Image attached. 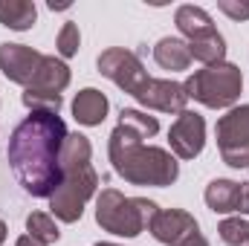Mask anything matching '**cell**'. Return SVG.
<instances>
[{"instance_id": "25", "label": "cell", "mask_w": 249, "mask_h": 246, "mask_svg": "<svg viewBox=\"0 0 249 246\" xmlns=\"http://www.w3.org/2000/svg\"><path fill=\"white\" fill-rule=\"evenodd\" d=\"M180 246H209V241L203 238V232H194V235H188Z\"/></svg>"}, {"instance_id": "12", "label": "cell", "mask_w": 249, "mask_h": 246, "mask_svg": "<svg viewBox=\"0 0 249 246\" xmlns=\"http://www.w3.org/2000/svg\"><path fill=\"white\" fill-rule=\"evenodd\" d=\"M107 110H110V102L102 90L96 87H84L75 93L72 99V119L84 127H96L107 119Z\"/></svg>"}, {"instance_id": "15", "label": "cell", "mask_w": 249, "mask_h": 246, "mask_svg": "<svg viewBox=\"0 0 249 246\" xmlns=\"http://www.w3.org/2000/svg\"><path fill=\"white\" fill-rule=\"evenodd\" d=\"M154 61L160 64L162 70H171V72L188 70V67H191L188 44L183 38H160L157 47H154Z\"/></svg>"}, {"instance_id": "4", "label": "cell", "mask_w": 249, "mask_h": 246, "mask_svg": "<svg viewBox=\"0 0 249 246\" xmlns=\"http://www.w3.org/2000/svg\"><path fill=\"white\" fill-rule=\"evenodd\" d=\"M157 211H160V206L154 200L124 197L116 188H105L96 197V223L116 238H139L151 226Z\"/></svg>"}, {"instance_id": "14", "label": "cell", "mask_w": 249, "mask_h": 246, "mask_svg": "<svg viewBox=\"0 0 249 246\" xmlns=\"http://www.w3.org/2000/svg\"><path fill=\"white\" fill-rule=\"evenodd\" d=\"M238 194H241V183L235 180H212L206 185V206L214 211V214H232L238 211Z\"/></svg>"}, {"instance_id": "21", "label": "cell", "mask_w": 249, "mask_h": 246, "mask_svg": "<svg viewBox=\"0 0 249 246\" xmlns=\"http://www.w3.org/2000/svg\"><path fill=\"white\" fill-rule=\"evenodd\" d=\"M217 235L226 246H247L249 244V220L241 217H226L217 226Z\"/></svg>"}, {"instance_id": "2", "label": "cell", "mask_w": 249, "mask_h": 246, "mask_svg": "<svg viewBox=\"0 0 249 246\" xmlns=\"http://www.w3.org/2000/svg\"><path fill=\"white\" fill-rule=\"evenodd\" d=\"M99 188L93 145L84 133H67L61 148V183L50 194V214L61 223H78L87 200Z\"/></svg>"}, {"instance_id": "16", "label": "cell", "mask_w": 249, "mask_h": 246, "mask_svg": "<svg viewBox=\"0 0 249 246\" xmlns=\"http://www.w3.org/2000/svg\"><path fill=\"white\" fill-rule=\"evenodd\" d=\"M38 20V9L32 0H0V23L15 32L32 29Z\"/></svg>"}, {"instance_id": "13", "label": "cell", "mask_w": 249, "mask_h": 246, "mask_svg": "<svg viewBox=\"0 0 249 246\" xmlns=\"http://www.w3.org/2000/svg\"><path fill=\"white\" fill-rule=\"evenodd\" d=\"M186 44H188V53H191V61H200L206 67L226 61V41L217 32V26L203 32V35H197V38H191V41H186Z\"/></svg>"}, {"instance_id": "29", "label": "cell", "mask_w": 249, "mask_h": 246, "mask_svg": "<svg viewBox=\"0 0 249 246\" xmlns=\"http://www.w3.org/2000/svg\"><path fill=\"white\" fill-rule=\"evenodd\" d=\"M247 168H249V165H247Z\"/></svg>"}, {"instance_id": "9", "label": "cell", "mask_w": 249, "mask_h": 246, "mask_svg": "<svg viewBox=\"0 0 249 246\" xmlns=\"http://www.w3.org/2000/svg\"><path fill=\"white\" fill-rule=\"evenodd\" d=\"M133 99L148 107V110H160V113H183L188 105L186 87L180 81H171V78H154L148 75V81L133 93Z\"/></svg>"}, {"instance_id": "24", "label": "cell", "mask_w": 249, "mask_h": 246, "mask_svg": "<svg viewBox=\"0 0 249 246\" xmlns=\"http://www.w3.org/2000/svg\"><path fill=\"white\" fill-rule=\"evenodd\" d=\"M238 211L249 214V183H241V194H238Z\"/></svg>"}, {"instance_id": "26", "label": "cell", "mask_w": 249, "mask_h": 246, "mask_svg": "<svg viewBox=\"0 0 249 246\" xmlns=\"http://www.w3.org/2000/svg\"><path fill=\"white\" fill-rule=\"evenodd\" d=\"M15 246H44V244H41V241H35L32 235H20V238L15 241Z\"/></svg>"}, {"instance_id": "7", "label": "cell", "mask_w": 249, "mask_h": 246, "mask_svg": "<svg viewBox=\"0 0 249 246\" xmlns=\"http://www.w3.org/2000/svg\"><path fill=\"white\" fill-rule=\"evenodd\" d=\"M99 72L105 75V78H110L116 87H122L127 96H133L145 81H148V72H145V67L139 61V55L136 53H130V50H124V47H110V50H105L102 55H99Z\"/></svg>"}, {"instance_id": "28", "label": "cell", "mask_w": 249, "mask_h": 246, "mask_svg": "<svg viewBox=\"0 0 249 246\" xmlns=\"http://www.w3.org/2000/svg\"><path fill=\"white\" fill-rule=\"evenodd\" d=\"M96 246H119V244H110V241H99Z\"/></svg>"}, {"instance_id": "3", "label": "cell", "mask_w": 249, "mask_h": 246, "mask_svg": "<svg viewBox=\"0 0 249 246\" xmlns=\"http://www.w3.org/2000/svg\"><path fill=\"white\" fill-rule=\"evenodd\" d=\"M107 157H110L113 171L130 185L165 188V185H174L180 177V162L171 151L157 148V145H145V142L127 136L119 124L110 130Z\"/></svg>"}, {"instance_id": "6", "label": "cell", "mask_w": 249, "mask_h": 246, "mask_svg": "<svg viewBox=\"0 0 249 246\" xmlns=\"http://www.w3.org/2000/svg\"><path fill=\"white\" fill-rule=\"evenodd\" d=\"M220 159L229 168H247L249 165V105L229 107L226 116L214 124Z\"/></svg>"}, {"instance_id": "23", "label": "cell", "mask_w": 249, "mask_h": 246, "mask_svg": "<svg viewBox=\"0 0 249 246\" xmlns=\"http://www.w3.org/2000/svg\"><path fill=\"white\" fill-rule=\"evenodd\" d=\"M217 9L223 12V15H229L232 20H249V3H235V0H220L217 3Z\"/></svg>"}, {"instance_id": "19", "label": "cell", "mask_w": 249, "mask_h": 246, "mask_svg": "<svg viewBox=\"0 0 249 246\" xmlns=\"http://www.w3.org/2000/svg\"><path fill=\"white\" fill-rule=\"evenodd\" d=\"M26 235H32L35 241H41L44 246L58 244V238H61V232L55 226V217L47 214V211H32L26 217Z\"/></svg>"}, {"instance_id": "11", "label": "cell", "mask_w": 249, "mask_h": 246, "mask_svg": "<svg viewBox=\"0 0 249 246\" xmlns=\"http://www.w3.org/2000/svg\"><path fill=\"white\" fill-rule=\"evenodd\" d=\"M148 232L154 235V241L165 246H180L188 235L200 232V223L194 220V214H188L186 209H160L157 217L151 220Z\"/></svg>"}, {"instance_id": "20", "label": "cell", "mask_w": 249, "mask_h": 246, "mask_svg": "<svg viewBox=\"0 0 249 246\" xmlns=\"http://www.w3.org/2000/svg\"><path fill=\"white\" fill-rule=\"evenodd\" d=\"M20 102L29 113H58L64 105L58 93H38V90H23Z\"/></svg>"}, {"instance_id": "27", "label": "cell", "mask_w": 249, "mask_h": 246, "mask_svg": "<svg viewBox=\"0 0 249 246\" xmlns=\"http://www.w3.org/2000/svg\"><path fill=\"white\" fill-rule=\"evenodd\" d=\"M6 235H9V229H6V220L0 217V246L6 244Z\"/></svg>"}, {"instance_id": "17", "label": "cell", "mask_w": 249, "mask_h": 246, "mask_svg": "<svg viewBox=\"0 0 249 246\" xmlns=\"http://www.w3.org/2000/svg\"><path fill=\"white\" fill-rule=\"evenodd\" d=\"M174 23H177V29L186 35V41L197 38V35H203V32H209V29H214L212 15H209L203 6H194V3L177 6V12H174Z\"/></svg>"}, {"instance_id": "10", "label": "cell", "mask_w": 249, "mask_h": 246, "mask_svg": "<svg viewBox=\"0 0 249 246\" xmlns=\"http://www.w3.org/2000/svg\"><path fill=\"white\" fill-rule=\"evenodd\" d=\"M168 145L177 159H194L206 148V119L194 110H183L168 127Z\"/></svg>"}, {"instance_id": "22", "label": "cell", "mask_w": 249, "mask_h": 246, "mask_svg": "<svg viewBox=\"0 0 249 246\" xmlns=\"http://www.w3.org/2000/svg\"><path fill=\"white\" fill-rule=\"evenodd\" d=\"M78 47H81V32H78V26H75V23H64L61 32H58V41H55V50H58L61 61L78 55Z\"/></svg>"}, {"instance_id": "5", "label": "cell", "mask_w": 249, "mask_h": 246, "mask_svg": "<svg viewBox=\"0 0 249 246\" xmlns=\"http://www.w3.org/2000/svg\"><path fill=\"white\" fill-rule=\"evenodd\" d=\"M186 96L200 102L203 107H212V110H223V107H235V102L241 99V90H244V72L241 67L229 61L212 64V67H203L197 72H191L186 81Z\"/></svg>"}, {"instance_id": "18", "label": "cell", "mask_w": 249, "mask_h": 246, "mask_svg": "<svg viewBox=\"0 0 249 246\" xmlns=\"http://www.w3.org/2000/svg\"><path fill=\"white\" fill-rule=\"evenodd\" d=\"M119 127H122L127 136L139 139V142L154 139V136L160 133V122H157V116H148V113L133 110V107H124L122 113H119Z\"/></svg>"}, {"instance_id": "8", "label": "cell", "mask_w": 249, "mask_h": 246, "mask_svg": "<svg viewBox=\"0 0 249 246\" xmlns=\"http://www.w3.org/2000/svg\"><path fill=\"white\" fill-rule=\"evenodd\" d=\"M47 61L44 53L26 47V44H0V70L12 84H20L23 90H29L41 72V67Z\"/></svg>"}, {"instance_id": "1", "label": "cell", "mask_w": 249, "mask_h": 246, "mask_svg": "<svg viewBox=\"0 0 249 246\" xmlns=\"http://www.w3.org/2000/svg\"><path fill=\"white\" fill-rule=\"evenodd\" d=\"M67 124L58 113H29L9 136L6 159L15 180L32 197H47L61 183V148Z\"/></svg>"}]
</instances>
